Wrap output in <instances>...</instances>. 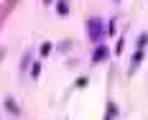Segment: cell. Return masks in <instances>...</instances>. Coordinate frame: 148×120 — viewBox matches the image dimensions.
Returning <instances> with one entry per match:
<instances>
[{
  "label": "cell",
  "instance_id": "5",
  "mask_svg": "<svg viewBox=\"0 0 148 120\" xmlns=\"http://www.w3.org/2000/svg\"><path fill=\"white\" fill-rule=\"evenodd\" d=\"M31 64H33V54H31V51H26V54L21 56V74H26V72H28Z\"/></svg>",
  "mask_w": 148,
  "mask_h": 120
},
{
  "label": "cell",
  "instance_id": "16",
  "mask_svg": "<svg viewBox=\"0 0 148 120\" xmlns=\"http://www.w3.org/2000/svg\"><path fill=\"white\" fill-rule=\"evenodd\" d=\"M44 3H46V5H51V3H54V0H44Z\"/></svg>",
  "mask_w": 148,
  "mask_h": 120
},
{
  "label": "cell",
  "instance_id": "6",
  "mask_svg": "<svg viewBox=\"0 0 148 120\" xmlns=\"http://www.w3.org/2000/svg\"><path fill=\"white\" fill-rule=\"evenodd\" d=\"M54 5H56V15L59 18H66L69 15V3L66 0H54Z\"/></svg>",
  "mask_w": 148,
  "mask_h": 120
},
{
  "label": "cell",
  "instance_id": "1",
  "mask_svg": "<svg viewBox=\"0 0 148 120\" xmlns=\"http://www.w3.org/2000/svg\"><path fill=\"white\" fill-rule=\"evenodd\" d=\"M84 31H87V38L92 44H102L105 36H107V21L100 18V15H92V18H87Z\"/></svg>",
  "mask_w": 148,
  "mask_h": 120
},
{
  "label": "cell",
  "instance_id": "13",
  "mask_svg": "<svg viewBox=\"0 0 148 120\" xmlns=\"http://www.w3.org/2000/svg\"><path fill=\"white\" fill-rule=\"evenodd\" d=\"M87 84H89V77H77V82H74V87H77V90H84Z\"/></svg>",
  "mask_w": 148,
  "mask_h": 120
},
{
  "label": "cell",
  "instance_id": "10",
  "mask_svg": "<svg viewBox=\"0 0 148 120\" xmlns=\"http://www.w3.org/2000/svg\"><path fill=\"white\" fill-rule=\"evenodd\" d=\"M56 51H59V54H69V51H72V41H69V38L61 41V44L56 46Z\"/></svg>",
  "mask_w": 148,
  "mask_h": 120
},
{
  "label": "cell",
  "instance_id": "7",
  "mask_svg": "<svg viewBox=\"0 0 148 120\" xmlns=\"http://www.w3.org/2000/svg\"><path fill=\"white\" fill-rule=\"evenodd\" d=\"M118 112H120V110H118L115 102H107V110H105V118L102 120H115V118H118Z\"/></svg>",
  "mask_w": 148,
  "mask_h": 120
},
{
  "label": "cell",
  "instance_id": "8",
  "mask_svg": "<svg viewBox=\"0 0 148 120\" xmlns=\"http://www.w3.org/2000/svg\"><path fill=\"white\" fill-rule=\"evenodd\" d=\"M135 49H143V51L148 49V31H143V33L138 36V44H135Z\"/></svg>",
  "mask_w": 148,
  "mask_h": 120
},
{
  "label": "cell",
  "instance_id": "9",
  "mask_svg": "<svg viewBox=\"0 0 148 120\" xmlns=\"http://www.w3.org/2000/svg\"><path fill=\"white\" fill-rule=\"evenodd\" d=\"M28 72H31V79H38V74H41V61H33Z\"/></svg>",
  "mask_w": 148,
  "mask_h": 120
},
{
  "label": "cell",
  "instance_id": "14",
  "mask_svg": "<svg viewBox=\"0 0 148 120\" xmlns=\"http://www.w3.org/2000/svg\"><path fill=\"white\" fill-rule=\"evenodd\" d=\"M115 21H107V36H115Z\"/></svg>",
  "mask_w": 148,
  "mask_h": 120
},
{
  "label": "cell",
  "instance_id": "15",
  "mask_svg": "<svg viewBox=\"0 0 148 120\" xmlns=\"http://www.w3.org/2000/svg\"><path fill=\"white\" fill-rule=\"evenodd\" d=\"M5 54H8V51H5V49H3V46H0V59H3V56H5Z\"/></svg>",
  "mask_w": 148,
  "mask_h": 120
},
{
  "label": "cell",
  "instance_id": "17",
  "mask_svg": "<svg viewBox=\"0 0 148 120\" xmlns=\"http://www.w3.org/2000/svg\"><path fill=\"white\" fill-rule=\"evenodd\" d=\"M115 3H123V0H115Z\"/></svg>",
  "mask_w": 148,
  "mask_h": 120
},
{
  "label": "cell",
  "instance_id": "11",
  "mask_svg": "<svg viewBox=\"0 0 148 120\" xmlns=\"http://www.w3.org/2000/svg\"><path fill=\"white\" fill-rule=\"evenodd\" d=\"M38 51H41V56H49V54H51V51H54V46H51V41H44V44H41V49H38Z\"/></svg>",
  "mask_w": 148,
  "mask_h": 120
},
{
  "label": "cell",
  "instance_id": "3",
  "mask_svg": "<svg viewBox=\"0 0 148 120\" xmlns=\"http://www.w3.org/2000/svg\"><path fill=\"white\" fill-rule=\"evenodd\" d=\"M143 59H146V51H143V49H135V51H133V56H130V69H128V74H133L135 69L143 64Z\"/></svg>",
  "mask_w": 148,
  "mask_h": 120
},
{
  "label": "cell",
  "instance_id": "12",
  "mask_svg": "<svg viewBox=\"0 0 148 120\" xmlns=\"http://www.w3.org/2000/svg\"><path fill=\"white\" fill-rule=\"evenodd\" d=\"M123 51H125V36H120V38H118V44H115V56H120Z\"/></svg>",
  "mask_w": 148,
  "mask_h": 120
},
{
  "label": "cell",
  "instance_id": "4",
  "mask_svg": "<svg viewBox=\"0 0 148 120\" xmlns=\"http://www.w3.org/2000/svg\"><path fill=\"white\" fill-rule=\"evenodd\" d=\"M3 107L13 115V118H18L21 115V107H18V102H15V97L13 95H5V100H3Z\"/></svg>",
  "mask_w": 148,
  "mask_h": 120
},
{
  "label": "cell",
  "instance_id": "2",
  "mask_svg": "<svg viewBox=\"0 0 148 120\" xmlns=\"http://www.w3.org/2000/svg\"><path fill=\"white\" fill-rule=\"evenodd\" d=\"M110 59V49H107V44H95V51H92V56H89V61L92 64H102V61Z\"/></svg>",
  "mask_w": 148,
  "mask_h": 120
}]
</instances>
